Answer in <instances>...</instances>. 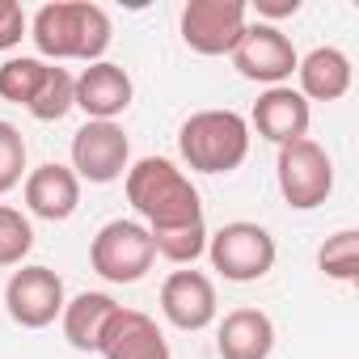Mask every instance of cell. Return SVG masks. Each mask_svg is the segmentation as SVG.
<instances>
[{
    "label": "cell",
    "instance_id": "cb8c5ba5",
    "mask_svg": "<svg viewBox=\"0 0 359 359\" xmlns=\"http://www.w3.org/2000/svg\"><path fill=\"white\" fill-rule=\"evenodd\" d=\"M26 173V140L13 123L0 118V195H9Z\"/></svg>",
    "mask_w": 359,
    "mask_h": 359
},
{
    "label": "cell",
    "instance_id": "9a60e30c",
    "mask_svg": "<svg viewBox=\"0 0 359 359\" xmlns=\"http://www.w3.org/2000/svg\"><path fill=\"white\" fill-rule=\"evenodd\" d=\"M106 359H169V342L156 330V321L140 309H118L102 346Z\"/></svg>",
    "mask_w": 359,
    "mask_h": 359
},
{
    "label": "cell",
    "instance_id": "5b68a950",
    "mask_svg": "<svg viewBox=\"0 0 359 359\" xmlns=\"http://www.w3.org/2000/svg\"><path fill=\"white\" fill-rule=\"evenodd\" d=\"M89 262L106 283H140L152 271L156 250L140 220H110L97 229V237L89 245Z\"/></svg>",
    "mask_w": 359,
    "mask_h": 359
},
{
    "label": "cell",
    "instance_id": "30bf717a",
    "mask_svg": "<svg viewBox=\"0 0 359 359\" xmlns=\"http://www.w3.org/2000/svg\"><path fill=\"white\" fill-rule=\"evenodd\" d=\"M131 165V144L118 123H85L72 135V173L85 182H118Z\"/></svg>",
    "mask_w": 359,
    "mask_h": 359
},
{
    "label": "cell",
    "instance_id": "7c38bea8",
    "mask_svg": "<svg viewBox=\"0 0 359 359\" xmlns=\"http://www.w3.org/2000/svg\"><path fill=\"white\" fill-rule=\"evenodd\" d=\"M131 76L110 60H97L76 76V106L89 114V123H114L131 106Z\"/></svg>",
    "mask_w": 359,
    "mask_h": 359
},
{
    "label": "cell",
    "instance_id": "2e32d148",
    "mask_svg": "<svg viewBox=\"0 0 359 359\" xmlns=\"http://www.w3.org/2000/svg\"><path fill=\"white\" fill-rule=\"evenodd\" d=\"M220 359H266L275 351V321L262 309H233L216 334Z\"/></svg>",
    "mask_w": 359,
    "mask_h": 359
},
{
    "label": "cell",
    "instance_id": "8992f818",
    "mask_svg": "<svg viewBox=\"0 0 359 359\" xmlns=\"http://www.w3.org/2000/svg\"><path fill=\"white\" fill-rule=\"evenodd\" d=\"M208 258L229 283H254L275 266V237L254 220H233L208 233Z\"/></svg>",
    "mask_w": 359,
    "mask_h": 359
},
{
    "label": "cell",
    "instance_id": "603a6c76",
    "mask_svg": "<svg viewBox=\"0 0 359 359\" xmlns=\"http://www.w3.org/2000/svg\"><path fill=\"white\" fill-rule=\"evenodd\" d=\"M34 250V229L22 212L0 208V266H22V258Z\"/></svg>",
    "mask_w": 359,
    "mask_h": 359
},
{
    "label": "cell",
    "instance_id": "7a4b0ae2",
    "mask_svg": "<svg viewBox=\"0 0 359 359\" xmlns=\"http://www.w3.org/2000/svg\"><path fill=\"white\" fill-rule=\"evenodd\" d=\"M30 39L39 47V55L47 60H85L97 64L114 39L110 13L93 0H55L43 5L30 22Z\"/></svg>",
    "mask_w": 359,
    "mask_h": 359
},
{
    "label": "cell",
    "instance_id": "52a82bcc",
    "mask_svg": "<svg viewBox=\"0 0 359 359\" xmlns=\"http://www.w3.org/2000/svg\"><path fill=\"white\" fill-rule=\"evenodd\" d=\"M300 55L292 47V39L279 30V26H266V22H250L233 47V68L245 76V81H258L266 89L283 85L292 72H296Z\"/></svg>",
    "mask_w": 359,
    "mask_h": 359
},
{
    "label": "cell",
    "instance_id": "ba28073f",
    "mask_svg": "<svg viewBox=\"0 0 359 359\" xmlns=\"http://www.w3.org/2000/svg\"><path fill=\"white\" fill-rule=\"evenodd\" d=\"M245 26V0H191L182 9V43L199 55H233Z\"/></svg>",
    "mask_w": 359,
    "mask_h": 359
},
{
    "label": "cell",
    "instance_id": "7402d4cb",
    "mask_svg": "<svg viewBox=\"0 0 359 359\" xmlns=\"http://www.w3.org/2000/svg\"><path fill=\"white\" fill-rule=\"evenodd\" d=\"M148 237H152V250L161 258L177 262V266H187V262H195V258L208 254V224L203 220L187 224V229H161V233H148Z\"/></svg>",
    "mask_w": 359,
    "mask_h": 359
},
{
    "label": "cell",
    "instance_id": "6da1fadb",
    "mask_svg": "<svg viewBox=\"0 0 359 359\" xmlns=\"http://www.w3.org/2000/svg\"><path fill=\"white\" fill-rule=\"evenodd\" d=\"M127 203L140 220H148V233L161 229H187L203 220V203L195 182L165 156H144L127 165Z\"/></svg>",
    "mask_w": 359,
    "mask_h": 359
},
{
    "label": "cell",
    "instance_id": "3957f363",
    "mask_svg": "<svg viewBox=\"0 0 359 359\" xmlns=\"http://www.w3.org/2000/svg\"><path fill=\"white\" fill-rule=\"evenodd\" d=\"M177 152L199 173H233L250 156V123L237 110H199L177 131Z\"/></svg>",
    "mask_w": 359,
    "mask_h": 359
},
{
    "label": "cell",
    "instance_id": "484cf974",
    "mask_svg": "<svg viewBox=\"0 0 359 359\" xmlns=\"http://www.w3.org/2000/svg\"><path fill=\"white\" fill-rule=\"evenodd\" d=\"M254 9H258V18L279 22V18H292V13L300 9V0H254ZM271 22H266V26H271Z\"/></svg>",
    "mask_w": 359,
    "mask_h": 359
},
{
    "label": "cell",
    "instance_id": "e0dca14e",
    "mask_svg": "<svg viewBox=\"0 0 359 359\" xmlns=\"http://www.w3.org/2000/svg\"><path fill=\"white\" fill-rule=\"evenodd\" d=\"M296 72H300V89L296 93L304 102H338L351 89V60L338 47H313L296 64Z\"/></svg>",
    "mask_w": 359,
    "mask_h": 359
},
{
    "label": "cell",
    "instance_id": "ac0fdd59",
    "mask_svg": "<svg viewBox=\"0 0 359 359\" xmlns=\"http://www.w3.org/2000/svg\"><path fill=\"white\" fill-rule=\"evenodd\" d=\"M118 309L123 304H114V296H106V292H81V296H72L64 304V313H60L64 317V338L76 351H97Z\"/></svg>",
    "mask_w": 359,
    "mask_h": 359
},
{
    "label": "cell",
    "instance_id": "44dd1931",
    "mask_svg": "<svg viewBox=\"0 0 359 359\" xmlns=\"http://www.w3.org/2000/svg\"><path fill=\"white\" fill-rule=\"evenodd\" d=\"M317 266L338 279V283H355L359 279V233L355 229H338L334 237H325L321 254H317Z\"/></svg>",
    "mask_w": 359,
    "mask_h": 359
},
{
    "label": "cell",
    "instance_id": "4fadbf2b",
    "mask_svg": "<svg viewBox=\"0 0 359 359\" xmlns=\"http://www.w3.org/2000/svg\"><path fill=\"white\" fill-rule=\"evenodd\" d=\"M26 208L39 216V220H68L76 208H81V177L60 165V161H47L39 169L26 173Z\"/></svg>",
    "mask_w": 359,
    "mask_h": 359
},
{
    "label": "cell",
    "instance_id": "ffe728a7",
    "mask_svg": "<svg viewBox=\"0 0 359 359\" xmlns=\"http://www.w3.org/2000/svg\"><path fill=\"white\" fill-rule=\"evenodd\" d=\"M76 106V76L68 72V68H47V81H43V89L34 93V102L26 106L39 123H60L68 110Z\"/></svg>",
    "mask_w": 359,
    "mask_h": 359
},
{
    "label": "cell",
    "instance_id": "9c48e42d",
    "mask_svg": "<svg viewBox=\"0 0 359 359\" xmlns=\"http://www.w3.org/2000/svg\"><path fill=\"white\" fill-rule=\"evenodd\" d=\"M64 279L51 266H22L5 283V309L22 330H43L64 313Z\"/></svg>",
    "mask_w": 359,
    "mask_h": 359
},
{
    "label": "cell",
    "instance_id": "277c9868",
    "mask_svg": "<svg viewBox=\"0 0 359 359\" xmlns=\"http://www.w3.org/2000/svg\"><path fill=\"white\" fill-rule=\"evenodd\" d=\"M275 177H279V195L287 199V208L296 212H313L330 199L334 191V161L317 140H296L279 148L275 161Z\"/></svg>",
    "mask_w": 359,
    "mask_h": 359
},
{
    "label": "cell",
    "instance_id": "d6986e66",
    "mask_svg": "<svg viewBox=\"0 0 359 359\" xmlns=\"http://www.w3.org/2000/svg\"><path fill=\"white\" fill-rule=\"evenodd\" d=\"M47 60H39V55H13V60H5L0 64V97L5 102H13V106H30L34 102V93L43 89V81H47Z\"/></svg>",
    "mask_w": 359,
    "mask_h": 359
},
{
    "label": "cell",
    "instance_id": "d4e9b609",
    "mask_svg": "<svg viewBox=\"0 0 359 359\" xmlns=\"http://www.w3.org/2000/svg\"><path fill=\"white\" fill-rule=\"evenodd\" d=\"M30 22H26V9L18 0H0V51H13L22 39H26Z\"/></svg>",
    "mask_w": 359,
    "mask_h": 359
},
{
    "label": "cell",
    "instance_id": "8fae6325",
    "mask_svg": "<svg viewBox=\"0 0 359 359\" xmlns=\"http://www.w3.org/2000/svg\"><path fill=\"white\" fill-rule=\"evenodd\" d=\"M161 313L177 330H208L220 313L216 283L203 271H173L161 283Z\"/></svg>",
    "mask_w": 359,
    "mask_h": 359
},
{
    "label": "cell",
    "instance_id": "5bb4252c",
    "mask_svg": "<svg viewBox=\"0 0 359 359\" xmlns=\"http://www.w3.org/2000/svg\"><path fill=\"white\" fill-rule=\"evenodd\" d=\"M254 131L271 144H296L309 135V102L292 89V85H275L266 89L258 102H254V114H250Z\"/></svg>",
    "mask_w": 359,
    "mask_h": 359
}]
</instances>
